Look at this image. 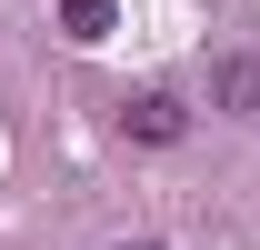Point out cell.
I'll list each match as a JSON object with an SVG mask.
<instances>
[{"label": "cell", "instance_id": "obj_1", "mask_svg": "<svg viewBox=\"0 0 260 250\" xmlns=\"http://www.w3.org/2000/svg\"><path fill=\"white\" fill-rule=\"evenodd\" d=\"M120 130L150 140V150H170V140L190 130V100H180V90H140V100H120Z\"/></svg>", "mask_w": 260, "mask_h": 250}, {"label": "cell", "instance_id": "obj_2", "mask_svg": "<svg viewBox=\"0 0 260 250\" xmlns=\"http://www.w3.org/2000/svg\"><path fill=\"white\" fill-rule=\"evenodd\" d=\"M210 100H220L230 120H260V60L240 50V60H220V80H210Z\"/></svg>", "mask_w": 260, "mask_h": 250}, {"label": "cell", "instance_id": "obj_3", "mask_svg": "<svg viewBox=\"0 0 260 250\" xmlns=\"http://www.w3.org/2000/svg\"><path fill=\"white\" fill-rule=\"evenodd\" d=\"M60 40H110V0H60Z\"/></svg>", "mask_w": 260, "mask_h": 250}, {"label": "cell", "instance_id": "obj_4", "mask_svg": "<svg viewBox=\"0 0 260 250\" xmlns=\"http://www.w3.org/2000/svg\"><path fill=\"white\" fill-rule=\"evenodd\" d=\"M120 250H160V240H120Z\"/></svg>", "mask_w": 260, "mask_h": 250}]
</instances>
